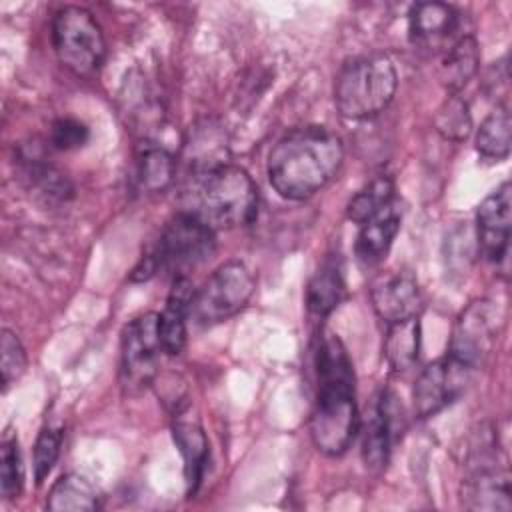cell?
Instances as JSON below:
<instances>
[{"instance_id":"obj_1","label":"cell","mask_w":512,"mask_h":512,"mask_svg":"<svg viewBox=\"0 0 512 512\" xmlns=\"http://www.w3.org/2000/svg\"><path fill=\"white\" fill-rule=\"evenodd\" d=\"M316 396L310 416L314 446L326 456L344 454L358 434L354 368L346 346L334 332H322L314 350Z\"/></svg>"},{"instance_id":"obj_2","label":"cell","mask_w":512,"mask_h":512,"mask_svg":"<svg viewBox=\"0 0 512 512\" xmlns=\"http://www.w3.org/2000/svg\"><path fill=\"white\" fill-rule=\"evenodd\" d=\"M344 146L326 126H300L284 134L268 154L272 188L286 200H306L320 192L340 170Z\"/></svg>"},{"instance_id":"obj_3","label":"cell","mask_w":512,"mask_h":512,"mask_svg":"<svg viewBox=\"0 0 512 512\" xmlns=\"http://www.w3.org/2000/svg\"><path fill=\"white\" fill-rule=\"evenodd\" d=\"M188 212L214 230L252 224L258 212V188L250 174L230 162L192 174Z\"/></svg>"},{"instance_id":"obj_4","label":"cell","mask_w":512,"mask_h":512,"mask_svg":"<svg viewBox=\"0 0 512 512\" xmlns=\"http://www.w3.org/2000/svg\"><path fill=\"white\" fill-rule=\"evenodd\" d=\"M398 88V74L386 54L372 52L348 60L334 82V104L348 120H366L388 108Z\"/></svg>"},{"instance_id":"obj_5","label":"cell","mask_w":512,"mask_h":512,"mask_svg":"<svg viewBox=\"0 0 512 512\" xmlns=\"http://www.w3.org/2000/svg\"><path fill=\"white\" fill-rule=\"evenodd\" d=\"M214 252L216 230L196 214L182 210L164 226L156 246L148 254L152 256L158 272L180 278L212 258Z\"/></svg>"},{"instance_id":"obj_6","label":"cell","mask_w":512,"mask_h":512,"mask_svg":"<svg viewBox=\"0 0 512 512\" xmlns=\"http://www.w3.org/2000/svg\"><path fill=\"white\" fill-rule=\"evenodd\" d=\"M52 46L64 68L92 76L106 58V42L96 18L80 6H64L52 20Z\"/></svg>"},{"instance_id":"obj_7","label":"cell","mask_w":512,"mask_h":512,"mask_svg":"<svg viewBox=\"0 0 512 512\" xmlns=\"http://www.w3.org/2000/svg\"><path fill=\"white\" fill-rule=\"evenodd\" d=\"M254 274L240 260L220 264L200 288L194 290L190 318L198 326H214L236 316L252 298Z\"/></svg>"},{"instance_id":"obj_8","label":"cell","mask_w":512,"mask_h":512,"mask_svg":"<svg viewBox=\"0 0 512 512\" xmlns=\"http://www.w3.org/2000/svg\"><path fill=\"white\" fill-rule=\"evenodd\" d=\"M160 352L156 312H146L124 326L120 336V384L128 394H138L152 384Z\"/></svg>"},{"instance_id":"obj_9","label":"cell","mask_w":512,"mask_h":512,"mask_svg":"<svg viewBox=\"0 0 512 512\" xmlns=\"http://www.w3.org/2000/svg\"><path fill=\"white\" fill-rule=\"evenodd\" d=\"M500 310L490 300L470 302L458 316L446 354L468 370H476L490 356L500 328Z\"/></svg>"},{"instance_id":"obj_10","label":"cell","mask_w":512,"mask_h":512,"mask_svg":"<svg viewBox=\"0 0 512 512\" xmlns=\"http://www.w3.org/2000/svg\"><path fill=\"white\" fill-rule=\"evenodd\" d=\"M396 432L398 404L394 394L382 390L372 398L358 422L360 454L366 468L382 470L388 464Z\"/></svg>"},{"instance_id":"obj_11","label":"cell","mask_w":512,"mask_h":512,"mask_svg":"<svg viewBox=\"0 0 512 512\" xmlns=\"http://www.w3.org/2000/svg\"><path fill=\"white\" fill-rule=\"evenodd\" d=\"M472 370L458 364L448 354L430 362L416 378L412 400L418 418H428L446 408L466 386Z\"/></svg>"},{"instance_id":"obj_12","label":"cell","mask_w":512,"mask_h":512,"mask_svg":"<svg viewBox=\"0 0 512 512\" xmlns=\"http://www.w3.org/2000/svg\"><path fill=\"white\" fill-rule=\"evenodd\" d=\"M512 228V186L502 182L492 190L476 210V230H478V250L492 262L500 264L508 256Z\"/></svg>"},{"instance_id":"obj_13","label":"cell","mask_w":512,"mask_h":512,"mask_svg":"<svg viewBox=\"0 0 512 512\" xmlns=\"http://www.w3.org/2000/svg\"><path fill=\"white\" fill-rule=\"evenodd\" d=\"M510 474L486 452L470 460V472L462 484V504L468 510H510Z\"/></svg>"},{"instance_id":"obj_14","label":"cell","mask_w":512,"mask_h":512,"mask_svg":"<svg viewBox=\"0 0 512 512\" xmlns=\"http://www.w3.org/2000/svg\"><path fill=\"white\" fill-rule=\"evenodd\" d=\"M408 32L414 44L444 52L464 34L460 12L444 2L414 4L408 14Z\"/></svg>"},{"instance_id":"obj_15","label":"cell","mask_w":512,"mask_h":512,"mask_svg":"<svg viewBox=\"0 0 512 512\" xmlns=\"http://www.w3.org/2000/svg\"><path fill=\"white\" fill-rule=\"evenodd\" d=\"M374 312L386 322L420 316L422 294L418 280L408 270H390L380 274L370 288Z\"/></svg>"},{"instance_id":"obj_16","label":"cell","mask_w":512,"mask_h":512,"mask_svg":"<svg viewBox=\"0 0 512 512\" xmlns=\"http://www.w3.org/2000/svg\"><path fill=\"white\" fill-rule=\"evenodd\" d=\"M194 290L196 288L186 276L174 278L166 304L158 314V336L162 352H166L168 356H178L186 346V320L190 318Z\"/></svg>"},{"instance_id":"obj_17","label":"cell","mask_w":512,"mask_h":512,"mask_svg":"<svg viewBox=\"0 0 512 512\" xmlns=\"http://www.w3.org/2000/svg\"><path fill=\"white\" fill-rule=\"evenodd\" d=\"M400 220H402L400 210L392 202L374 218L360 224V232L354 244V254L364 268H374L388 256L394 244V238L400 230Z\"/></svg>"},{"instance_id":"obj_18","label":"cell","mask_w":512,"mask_h":512,"mask_svg":"<svg viewBox=\"0 0 512 512\" xmlns=\"http://www.w3.org/2000/svg\"><path fill=\"white\" fill-rule=\"evenodd\" d=\"M346 298V276L340 254H328L306 286L308 312L324 318L332 314Z\"/></svg>"},{"instance_id":"obj_19","label":"cell","mask_w":512,"mask_h":512,"mask_svg":"<svg viewBox=\"0 0 512 512\" xmlns=\"http://www.w3.org/2000/svg\"><path fill=\"white\" fill-rule=\"evenodd\" d=\"M480 66V48L474 34H464L440 56L438 76L448 94H460V90L476 76Z\"/></svg>"},{"instance_id":"obj_20","label":"cell","mask_w":512,"mask_h":512,"mask_svg":"<svg viewBox=\"0 0 512 512\" xmlns=\"http://www.w3.org/2000/svg\"><path fill=\"white\" fill-rule=\"evenodd\" d=\"M172 438L184 460V478L188 494H194L202 482L208 462L206 434L198 424L178 420L172 424Z\"/></svg>"},{"instance_id":"obj_21","label":"cell","mask_w":512,"mask_h":512,"mask_svg":"<svg viewBox=\"0 0 512 512\" xmlns=\"http://www.w3.org/2000/svg\"><path fill=\"white\" fill-rule=\"evenodd\" d=\"M420 352V316L388 324L384 336V358L394 372L412 368Z\"/></svg>"},{"instance_id":"obj_22","label":"cell","mask_w":512,"mask_h":512,"mask_svg":"<svg viewBox=\"0 0 512 512\" xmlns=\"http://www.w3.org/2000/svg\"><path fill=\"white\" fill-rule=\"evenodd\" d=\"M100 506V496L94 484L80 474L60 476L46 500V508L52 512H90Z\"/></svg>"},{"instance_id":"obj_23","label":"cell","mask_w":512,"mask_h":512,"mask_svg":"<svg viewBox=\"0 0 512 512\" xmlns=\"http://www.w3.org/2000/svg\"><path fill=\"white\" fill-rule=\"evenodd\" d=\"M512 146V120L508 106H496L476 132V152L486 160H506Z\"/></svg>"},{"instance_id":"obj_24","label":"cell","mask_w":512,"mask_h":512,"mask_svg":"<svg viewBox=\"0 0 512 512\" xmlns=\"http://www.w3.org/2000/svg\"><path fill=\"white\" fill-rule=\"evenodd\" d=\"M176 176V158L164 146L146 144L136 160V178L142 190L162 192Z\"/></svg>"},{"instance_id":"obj_25","label":"cell","mask_w":512,"mask_h":512,"mask_svg":"<svg viewBox=\"0 0 512 512\" xmlns=\"http://www.w3.org/2000/svg\"><path fill=\"white\" fill-rule=\"evenodd\" d=\"M394 202V182L390 176H376L360 188L346 206V218L364 224Z\"/></svg>"},{"instance_id":"obj_26","label":"cell","mask_w":512,"mask_h":512,"mask_svg":"<svg viewBox=\"0 0 512 512\" xmlns=\"http://www.w3.org/2000/svg\"><path fill=\"white\" fill-rule=\"evenodd\" d=\"M436 132L450 142H462L472 134V114L460 94H448L434 114Z\"/></svg>"},{"instance_id":"obj_27","label":"cell","mask_w":512,"mask_h":512,"mask_svg":"<svg viewBox=\"0 0 512 512\" xmlns=\"http://www.w3.org/2000/svg\"><path fill=\"white\" fill-rule=\"evenodd\" d=\"M24 486V466L20 446L14 436L2 440L0 450V492L6 500L18 498Z\"/></svg>"},{"instance_id":"obj_28","label":"cell","mask_w":512,"mask_h":512,"mask_svg":"<svg viewBox=\"0 0 512 512\" xmlns=\"http://www.w3.org/2000/svg\"><path fill=\"white\" fill-rule=\"evenodd\" d=\"M28 366V356L26 350L20 342V338L8 330L2 328V336H0V370H2V386L4 390L10 388V384H14Z\"/></svg>"},{"instance_id":"obj_29","label":"cell","mask_w":512,"mask_h":512,"mask_svg":"<svg viewBox=\"0 0 512 512\" xmlns=\"http://www.w3.org/2000/svg\"><path fill=\"white\" fill-rule=\"evenodd\" d=\"M60 446H62V430L50 428V426L40 430L34 444V456H32V470L38 486H42L48 474L52 472L60 456Z\"/></svg>"},{"instance_id":"obj_30","label":"cell","mask_w":512,"mask_h":512,"mask_svg":"<svg viewBox=\"0 0 512 512\" xmlns=\"http://www.w3.org/2000/svg\"><path fill=\"white\" fill-rule=\"evenodd\" d=\"M90 138V130L76 118H58L50 126V144L56 150H78Z\"/></svg>"}]
</instances>
